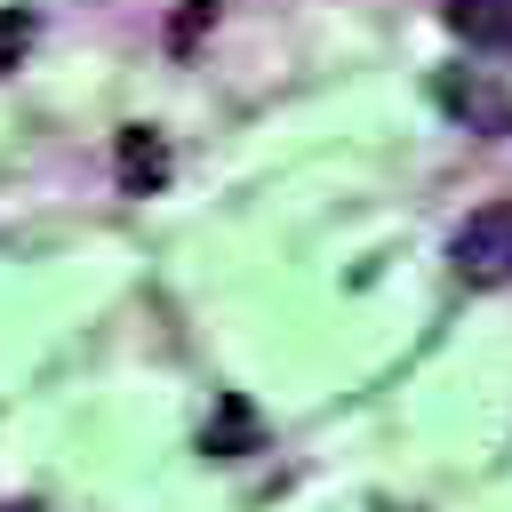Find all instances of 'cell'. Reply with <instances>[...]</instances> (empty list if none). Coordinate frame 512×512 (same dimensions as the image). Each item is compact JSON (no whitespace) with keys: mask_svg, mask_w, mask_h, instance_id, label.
Segmentation results:
<instances>
[{"mask_svg":"<svg viewBox=\"0 0 512 512\" xmlns=\"http://www.w3.org/2000/svg\"><path fill=\"white\" fill-rule=\"evenodd\" d=\"M448 256H456V272H464V280H512V200L472 208V216L456 224Z\"/></svg>","mask_w":512,"mask_h":512,"instance_id":"1","label":"cell"},{"mask_svg":"<svg viewBox=\"0 0 512 512\" xmlns=\"http://www.w3.org/2000/svg\"><path fill=\"white\" fill-rule=\"evenodd\" d=\"M432 104L448 120H464L472 136H512V96L488 80V72H440L432 80Z\"/></svg>","mask_w":512,"mask_h":512,"instance_id":"2","label":"cell"},{"mask_svg":"<svg viewBox=\"0 0 512 512\" xmlns=\"http://www.w3.org/2000/svg\"><path fill=\"white\" fill-rule=\"evenodd\" d=\"M112 176H120V192H160V184H168V144H160V128H120V136H112Z\"/></svg>","mask_w":512,"mask_h":512,"instance_id":"3","label":"cell"},{"mask_svg":"<svg viewBox=\"0 0 512 512\" xmlns=\"http://www.w3.org/2000/svg\"><path fill=\"white\" fill-rule=\"evenodd\" d=\"M440 24H448L464 48H512V0H448Z\"/></svg>","mask_w":512,"mask_h":512,"instance_id":"4","label":"cell"},{"mask_svg":"<svg viewBox=\"0 0 512 512\" xmlns=\"http://www.w3.org/2000/svg\"><path fill=\"white\" fill-rule=\"evenodd\" d=\"M248 440H256V416H248L240 400H224V408H216V424H208V456H240Z\"/></svg>","mask_w":512,"mask_h":512,"instance_id":"5","label":"cell"},{"mask_svg":"<svg viewBox=\"0 0 512 512\" xmlns=\"http://www.w3.org/2000/svg\"><path fill=\"white\" fill-rule=\"evenodd\" d=\"M216 8H224V0H184V8H176V24H168V48H176V56H192V48H200V32L216 24Z\"/></svg>","mask_w":512,"mask_h":512,"instance_id":"6","label":"cell"},{"mask_svg":"<svg viewBox=\"0 0 512 512\" xmlns=\"http://www.w3.org/2000/svg\"><path fill=\"white\" fill-rule=\"evenodd\" d=\"M32 32H40V16H32V8H0V72L32 48Z\"/></svg>","mask_w":512,"mask_h":512,"instance_id":"7","label":"cell"},{"mask_svg":"<svg viewBox=\"0 0 512 512\" xmlns=\"http://www.w3.org/2000/svg\"><path fill=\"white\" fill-rule=\"evenodd\" d=\"M0 512H40V504H0Z\"/></svg>","mask_w":512,"mask_h":512,"instance_id":"8","label":"cell"}]
</instances>
